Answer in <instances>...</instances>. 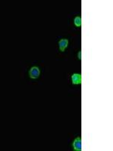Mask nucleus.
<instances>
[{
    "label": "nucleus",
    "instance_id": "nucleus-1",
    "mask_svg": "<svg viewBox=\"0 0 113 151\" xmlns=\"http://www.w3.org/2000/svg\"><path fill=\"white\" fill-rule=\"evenodd\" d=\"M40 75V70L38 67H33L29 71V77L33 79H38Z\"/></svg>",
    "mask_w": 113,
    "mask_h": 151
},
{
    "label": "nucleus",
    "instance_id": "nucleus-2",
    "mask_svg": "<svg viewBox=\"0 0 113 151\" xmlns=\"http://www.w3.org/2000/svg\"><path fill=\"white\" fill-rule=\"evenodd\" d=\"M73 149L76 151H81L82 150V138L80 137H77L74 140L73 143H72Z\"/></svg>",
    "mask_w": 113,
    "mask_h": 151
},
{
    "label": "nucleus",
    "instance_id": "nucleus-3",
    "mask_svg": "<svg viewBox=\"0 0 113 151\" xmlns=\"http://www.w3.org/2000/svg\"><path fill=\"white\" fill-rule=\"evenodd\" d=\"M72 83L74 85H79L82 83V75L79 73H74L72 75Z\"/></svg>",
    "mask_w": 113,
    "mask_h": 151
},
{
    "label": "nucleus",
    "instance_id": "nucleus-4",
    "mask_svg": "<svg viewBox=\"0 0 113 151\" xmlns=\"http://www.w3.org/2000/svg\"><path fill=\"white\" fill-rule=\"evenodd\" d=\"M69 44V40L67 39H62L59 41V49L61 50V51L63 52L65 51V49L67 48Z\"/></svg>",
    "mask_w": 113,
    "mask_h": 151
},
{
    "label": "nucleus",
    "instance_id": "nucleus-5",
    "mask_svg": "<svg viewBox=\"0 0 113 151\" xmlns=\"http://www.w3.org/2000/svg\"><path fill=\"white\" fill-rule=\"evenodd\" d=\"M74 24L75 25H76V27H80L81 25H82V18H81L80 16H77V17L75 18Z\"/></svg>",
    "mask_w": 113,
    "mask_h": 151
},
{
    "label": "nucleus",
    "instance_id": "nucleus-6",
    "mask_svg": "<svg viewBox=\"0 0 113 151\" xmlns=\"http://www.w3.org/2000/svg\"><path fill=\"white\" fill-rule=\"evenodd\" d=\"M78 59H79V60H82V51H81L78 52Z\"/></svg>",
    "mask_w": 113,
    "mask_h": 151
}]
</instances>
